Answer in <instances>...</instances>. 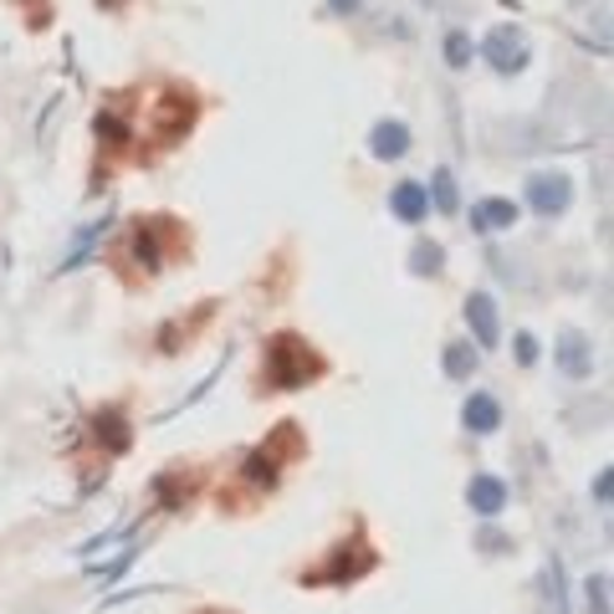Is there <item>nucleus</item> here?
I'll return each instance as SVG.
<instances>
[{"label": "nucleus", "mask_w": 614, "mask_h": 614, "mask_svg": "<svg viewBox=\"0 0 614 614\" xmlns=\"http://www.w3.org/2000/svg\"><path fill=\"white\" fill-rule=\"evenodd\" d=\"M328 374V359L302 338V333L282 328L262 344V395H292V389H308Z\"/></svg>", "instance_id": "nucleus-1"}, {"label": "nucleus", "mask_w": 614, "mask_h": 614, "mask_svg": "<svg viewBox=\"0 0 614 614\" xmlns=\"http://www.w3.org/2000/svg\"><path fill=\"white\" fill-rule=\"evenodd\" d=\"M302 456H308V435H302L298 420H282V425H277V431L266 435L262 446L241 461V482H246L251 492H277V482H282V466L302 461Z\"/></svg>", "instance_id": "nucleus-2"}, {"label": "nucleus", "mask_w": 614, "mask_h": 614, "mask_svg": "<svg viewBox=\"0 0 614 614\" xmlns=\"http://www.w3.org/2000/svg\"><path fill=\"white\" fill-rule=\"evenodd\" d=\"M184 246V226L174 216H139L129 226V236H123V246L113 251V262H139V272L144 277H154L159 266L169 262V251Z\"/></svg>", "instance_id": "nucleus-3"}, {"label": "nucleus", "mask_w": 614, "mask_h": 614, "mask_svg": "<svg viewBox=\"0 0 614 614\" xmlns=\"http://www.w3.org/2000/svg\"><path fill=\"white\" fill-rule=\"evenodd\" d=\"M195 118H200V98L190 87L169 83L165 93L149 103V139L159 149H174V144H184V133L195 129Z\"/></svg>", "instance_id": "nucleus-4"}, {"label": "nucleus", "mask_w": 614, "mask_h": 614, "mask_svg": "<svg viewBox=\"0 0 614 614\" xmlns=\"http://www.w3.org/2000/svg\"><path fill=\"white\" fill-rule=\"evenodd\" d=\"M374 568H380V553L364 538V528H353V538L328 549V564L323 568H313V574L302 568V583H353V579H364V574H374Z\"/></svg>", "instance_id": "nucleus-5"}, {"label": "nucleus", "mask_w": 614, "mask_h": 614, "mask_svg": "<svg viewBox=\"0 0 614 614\" xmlns=\"http://www.w3.org/2000/svg\"><path fill=\"white\" fill-rule=\"evenodd\" d=\"M482 57L497 67L502 77H513V72H522V67H528V57H532L528 32H517V26H497V32L482 41Z\"/></svg>", "instance_id": "nucleus-6"}, {"label": "nucleus", "mask_w": 614, "mask_h": 614, "mask_svg": "<svg viewBox=\"0 0 614 614\" xmlns=\"http://www.w3.org/2000/svg\"><path fill=\"white\" fill-rule=\"evenodd\" d=\"M93 133H98V144H103V154H108V159L129 149V144H133V113H129V103H123V98L103 103V113L93 118Z\"/></svg>", "instance_id": "nucleus-7"}, {"label": "nucleus", "mask_w": 614, "mask_h": 614, "mask_svg": "<svg viewBox=\"0 0 614 614\" xmlns=\"http://www.w3.org/2000/svg\"><path fill=\"white\" fill-rule=\"evenodd\" d=\"M93 441H98L108 456H123L133 450V420L123 405H103L98 416H93Z\"/></svg>", "instance_id": "nucleus-8"}, {"label": "nucleus", "mask_w": 614, "mask_h": 614, "mask_svg": "<svg viewBox=\"0 0 614 614\" xmlns=\"http://www.w3.org/2000/svg\"><path fill=\"white\" fill-rule=\"evenodd\" d=\"M568 200H574V184H568V174H532V180H528V205L543 220L564 216Z\"/></svg>", "instance_id": "nucleus-9"}, {"label": "nucleus", "mask_w": 614, "mask_h": 614, "mask_svg": "<svg viewBox=\"0 0 614 614\" xmlns=\"http://www.w3.org/2000/svg\"><path fill=\"white\" fill-rule=\"evenodd\" d=\"M466 328L477 338V349H497L502 317H497V298H492V292H471V298H466Z\"/></svg>", "instance_id": "nucleus-10"}, {"label": "nucleus", "mask_w": 614, "mask_h": 614, "mask_svg": "<svg viewBox=\"0 0 614 614\" xmlns=\"http://www.w3.org/2000/svg\"><path fill=\"white\" fill-rule=\"evenodd\" d=\"M195 492H200V471H195V466H169V471H159V477H154V497H159V507H165V513H180Z\"/></svg>", "instance_id": "nucleus-11"}, {"label": "nucleus", "mask_w": 614, "mask_h": 614, "mask_svg": "<svg viewBox=\"0 0 614 614\" xmlns=\"http://www.w3.org/2000/svg\"><path fill=\"white\" fill-rule=\"evenodd\" d=\"M216 308H220V302H200L190 317H174V323H165V328H159V353H180L184 344H195V333L205 328L210 317H216Z\"/></svg>", "instance_id": "nucleus-12"}, {"label": "nucleus", "mask_w": 614, "mask_h": 614, "mask_svg": "<svg viewBox=\"0 0 614 614\" xmlns=\"http://www.w3.org/2000/svg\"><path fill=\"white\" fill-rule=\"evenodd\" d=\"M466 502H471V513L477 517H502L507 513V482L502 477H492V471H482V477H471V486H466Z\"/></svg>", "instance_id": "nucleus-13"}, {"label": "nucleus", "mask_w": 614, "mask_h": 614, "mask_svg": "<svg viewBox=\"0 0 614 614\" xmlns=\"http://www.w3.org/2000/svg\"><path fill=\"white\" fill-rule=\"evenodd\" d=\"M369 154H374V159H405V154H410V129H405L399 118H380V123L369 129Z\"/></svg>", "instance_id": "nucleus-14"}, {"label": "nucleus", "mask_w": 614, "mask_h": 614, "mask_svg": "<svg viewBox=\"0 0 614 614\" xmlns=\"http://www.w3.org/2000/svg\"><path fill=\"white\" fill-rule=\"evenodd\" d=\"M389 210H395L405 226H420V220L431 216V195H425V184L420 180H399L389 190Z\"/></svg>", "instance_id": "nucleus-15"}, {"label": "nucleus", "mask_w": 614, "mask_h": 614, "mask_svg": "<svg viewBox=\"0 0 614 614\" xmlns=\"http://www.w3.org/2000/svg\"><path fill=\"white\" fill-rule=\"evenodd\" d=\"M517 216H522V210H517L513 200H477V205H471V231H482V236L513 231Z\"/></svg>", "instance_id": "nucleus-16"}, {"label": "nucleus", "mask_w": 614, "mask_h": 614, "mask_svg": "<svg viewBox=\"0 0 614 614\" xmlns=\"http://www.w3.org/2000/svg\"><path fill=\"white\" fill-rule=\"evenodd\" d=\"M558 369H564L568 380H589V374H594V349H589L583 333L568 328L564 338H558Z\"/></svg>", "instance_id": "nucleus-17"}, {"label": "nucleus", "mask_w": 614, "mask_h": 614, "mask_svg": "<svg viewBox=\"0 0 614 614\" xmlns=\"http://www.w3.org/2000/svg\"><path fill=\"white\" fill-rule=\"evenodd\" d=\"M461 420H466V431L471 435H492L502 431V405L497 395H486V389H477V395L461 405Z\"/></svg>", "instance_id": "nucleus-18"}, {"label": "nucleus", "mask_w": 614, "mask_h": 614, "mask_svg": "<svg viewBox=\"0 0 614 614\" xmlns=\"http://www.w3.org/2000/svg\"><path fill=\"white\" fill-rule=\"evenodd\" d=\"M425 195L435 200L441 216H456V205H461V195H456V174H450V169H435L431 184H425Z\"/></svg>", "instance_id": "nucleus-19"}, {"label": "nucleus", "mask_w": 614, "mask_h": 614, "mask_svg": "<svg viewBox=\"0 0 614 614\" xmlns=\"http://www.w3.org/2000/svg\"><path fill=\"white\" fill-rule=\"evenodd\" d=\"M410 266H416V277H441V272H446V246H441V241H416Z\"/></svg>", "instance_id": "nucleus-20"}, {"label": "nucleus", "mask_w": 614, "mask_h": 614, "mask_svg": "<svg viewBox=\"0 0 614 614\" xmlns=\"http://www.w3.org/2000/svg\"><path fill=\"white\" fill-rule=\"evenodd\" d=\"M441 364H446L450 380H471V374H477V349H471V344H446Z\"/></svg>", "instance_id": "nucleus-21"}, {"label": "nucleus", "mask_w": 614, "mask_h": 614, "mask_svg": "<svg viewBox=\"0 0 614 614\" xmlns=\"http://www.w3.org/2000/svg\"><path fill=\"white\" fill-rule=\"evenodd\" d=\"M471 57H477L471 36H466V32H450V36H446V62L461 72V67H471Z\"/></svg>", "instance_id": "nucleus-22"}, {"label": "nucleus", "mask_w": 614, "mask_h": 614, "mask_svg": "<svg viewBox=\"0 0 614 614\" xmlns=\"http://www.w3.org/2000/svg\"><path fill=\"white\" fill-rule=\"evenodd\" d=\"M604 589H610V579H604V574H594V579H589V589H583V594H589V614H610V610H604Z\"/></svg>", "instance_id": "nucleus-23"}, {"label": "nucleus", "mask_w": 614, "mask_h": 614, "mask_svg": "<svg viewBox=\"0 0 614 614\" xmlns=\"http://www.w3.org/2000/svg\"><path fill=\"white\" fill-rule=\"evenodd\" d=\"M517 364H538V338L532 333H517Z\"/></svg>", "instance_id": "nucleus-24"}, {"label": "nucleus", "mask_w": 614, "mask_h": 614, "mask_svg": "<svg viewBox=\"0 0 614 614\" xmlns=\"http://www.w3.org/2000/svg\"><path fill=\"white\" fill-rule=\"evenodd\" d=\"M359 5H364V0H328L333 16H359Z\"/></svg>", "instance_id": "nucleus-25"}, {"label": "nucleus", "mask_w": 614, "mask_h": 614, "mask_svg": "<svg viewBox=\"0 0 614 614\" xmlns=\"http://www.w3.org/2000/svg\"><path fill=\"white\" fill-rule=\"evenodd\" d=\"M47 21H51L47 0H32V26H36V32H41V26H47Z\"/></svg>", "instance_id": "nucleus-26"}, {"label": "nucleus", "mask_w": 614, "mask_h": 614, "mask_svg": "<svg viewBox=\"0 0 614 614\" xmlns=\"http://www.w3.org/2000/svg\"><path fill=\"white\" fill-rule=\"evenodd\" d=\"M594 497H599V502H610V471H599V482H594Z\"/></svg>", "instance_id": "nucleus-27"}, {"label": "nucleus", "mask_w": 614, "mask_h": 614, "mask_svg": "<svg viewBox=\"0 0 614 614\" xmlns=\"http://www.w3.org/2000/svg\"><path fill=\"white\" fill-rule=\"evenodd\" d=\"M103 11H123V5H129V0H98Z\"/></svg>", "instance_id": "nucleus-28"}, {"label": "nucleus", "mask_w": 614, "mask_h": 614, "mask_svg": "<svg viewBox=\"0 0 614 614\" xmlns=\"http://www.w3.org/2000/svg\"><path fill=\"white\" fill-rule=\"evenodd\" d=\"M205 614H216V610H205Z\"/></svg>", "instance_id": "nucleus-29"}]
</instances>
